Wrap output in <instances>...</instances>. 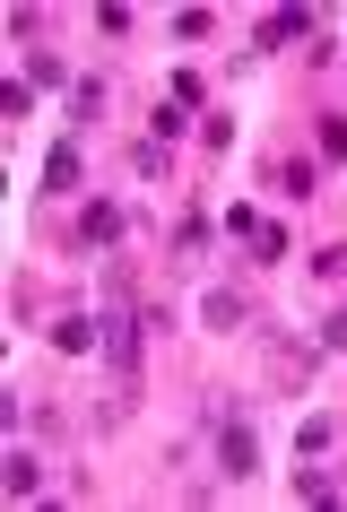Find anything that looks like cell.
<instances>
[{
    "mask_svg": "<svg viewBox=\"0 0 347 512\" xmlns=\"http://www.w3.org/2000/svg\"><path fill=\"white\" fill-rule=\"evenodd\" d=\"M53 348H61V356H96V348H105V322H87L79 304H70V313L53 322Z\"/></svg>",
    "mask_w": 347,
    "mask_h": 512,
    "instance_id": "obj_5",
    "label": "cell"
},
{
    "mask_svg": "<svg viewBox=\"0 0 347 512\" xmlns=\"http://www.w3.org/2000/svg\"><path fill=\"white\" fill-rule=\"evenodd\" d=\"M217 226H209V209H183V226H174V261H191L200 243H209Z\"/></svg>",
    "mask_w": 347,
    "mask_h": 512,
    "instance_id": "obj_15",
    "label": "cell"
},
{
    "mask_svg": "<svg viewBox=\"0 0 347 512\" xmlns=\"http://www.w3.org/2000/svg\"><path fill=\"white\" fill-rule=\"evenodd\" d=\"M0 478H9V495H35V486H44V460H35V452H9V460H0Z\"/></svg>",
    "mask_w": 347,
    "mask_h": 512,
    "instance_id": "obj_13",
    "label": "cell"
},
{
    "mask_svg": "<svg viewBox=\"0 0 347 512\" xmlns=\"http://www.w3.org/2000/svg\"><path fill=\"white\" fill-rule=\"evenodd\" d=\"M295 495H304V504H339V478H330V469H295Z\"/></svg>",
    "mask_w": 347,
    "mask_h": 512,
    "instance_id": "obj_17",
    "label": "cell"
},
{
    "mask_svg": "<svg viewBox=\"0 0 347 512\" xmlns=\"http://www.w3.org/2000/svg\"><path fill=\"white\" fill-rule=\"evenodd\" d=\"M131 174H139V183H165V148H157V139H139V148H131Z\"/></svg>",
    "mask_w": 347,
    "mask_h": 512,
    "instance_id": "obj_19",
    "label": "cell"
},
{
    "mask_svg": "<svg viewBox=\"0 0 347 512\" xmlns=\"http://www.w3.org/2000/svg\"><path fill=\"white\" fill-rule=\"evenodd\" d=\"M313 148L321 157H347V113H313Z\"/></svg>",
    "mask_w": 347,
    "mask_h": 512,
    "instance_id": "obj_16",
    "label": "cell"
},
{
    "mask_svg": "<svg viewBox=\"0 0 347 512\" xmlns=\"http://www.w3.org/2000/svg\"><path fill=\"white\" fill-rule=\"evenodd\" d=\"M243 252H252V261H261V270H278V261H287L295 243H287V226H278V217H261V235L243 243Z\"/></svg>",
    "mask_w": 347,
    "mask_h": 512,
    "instance_id": "obj_10",
    "label": "cell"
},
{
    "mask_svg": "<svg viewBox=\"0 0 347 512\" xmlns=\"http://www.w3.org/2000/svg\"><path fill=\"white\" fill-rule=\"evenodd\" d=\"M252 44H261V53H278V44H313V9H269Z\"/></svg>",
    "mask_w": 347,
    "mask_h": 512,
    "instance_id": "obj_4",
    "label": "cell"
},
{
    "mask_svg": "<svg viewBox=\"0 0 347 512\" xmlns=\"http://www.w3.org/2000/svg\"><path fill=\"white\" fill-rule=\"evenodd\" d=\"M321 348H330V356H347V313H330V322H321Z\"/></svg>",
    "mask_w": 347,
    "mask_h": 512,
    "instance_id": "obj_25",
    "label": "cell"
},
{
    "mask_svg": "<svg viewBox=\"0 0 347 512\" xmlns=\"http://www.w3.org/2000/svg\"><path fill=\"white\" fill-rule=\"evenodd\" d=\"M79 183H87V157H79V139H61L53 157H44V191H61V200H70Z\"/></svg>",
    "mask_w": 347,
    "mask_h": 512,
    "instance_id": "obj_7",
    "label": "cell"
},
{
    "mask_svg": "<svg viewBox=\"0 0 347 512\" xmlns=\"http://www.w3.org/2000/svg\"><path fill=\"white\" fill-rule=\"evenodd\" d=\"M200 139H209V157H226V148H235V122H226V113H209V122H200Z\"/></svg>",
    "mask_w": 347,
    "mask_h": 512,
    "instance_id": "obj_24",
    "label": "cell"
},
{
    "mask_svg": "<svg viewBox=\"0 0 347 512\" xmlns=\"http://www.w3.org/2000/svg\"><path fill=\"white\" fill-rule=\"evenodd\" d=\"M217 469L226 478H261V434L243 426V408H217Z\"/></svg>",
    "mask_w": 347,
    "mask_h": 512,
    "instance_id": "obj_1",
    "label": "cell"
},
{
    "mask_svg": "<svg viewBox=\"0 0 347 512\" xmlns=\"http://www.w3.org/2000/svg\"><path fill=\"white\" fill-rule=\"evenodd\" d=\"M165 96H174V105H183V113H200V105H209V79H200V70H191V61H183V70L165 79Z\"/></svg>",
    "mask_w": 347,
    "mask_h": 512,
    "instance_id": "obj_14",
    "label": "cell"
},
{
    "mask_svg": "<svg viewBox=\"0 0 347 512\" xmlns=\"http://www.w3.org/2000/svg\"><path fill=\"white\" fill-rule=\"evenodd\" d=\"M174 44H209V9H174Z\"/></svg>",
    "mask_w": 347,
    "mask_h": 512,
    "instance_id": "obj_20",
    "label": "cell"
},
{
    "mask_svg": "<svg viewBox=\"0 0 347 512\" xmlns=\"http://www.w3.org/2000/svg\"><path fill=\"white\" fill-rule=\"evenodd\" d=\"M122 226H131V209H122V200H87V209H79V243H87V252H113V243H122Z\"/></svg>",
    "mask_w": 347,
    "mask_h": 512,
    "instance_id": "obj_3",
    "label": "cell"
},
{
    "mask_svg": "<svg viewBox=\"0 0 347 512\" xmlns=\"http://www.w3.org/2000/svg\"><path fill=\"white\" fill-rule=\"evenodd\" d=\"M269 183L287 191V200H313L321 191V157H269Z\"/></svg>",
    "mask_w": 347,
    "mask_h": 512,
    "instance_id": "obj_6",
    "label": "cell"
},
{
    "mask_svg": "<svg viewBox=\"0 0 347 512\" xmlns=\"http://www.w3.org/2000/svg\"><path fill=\"white\" fill-rule=\"evenodd\" d=\"M0 113H9V122H27V113H35V87L9 79V87H0Z\"/></svg>",
    "mask_w": 347,
    "mask_h": 512,
    "instance_id": "obj_21",
    "label": "cell"
},
{
    "mask_svg": "<svg viewBox=\"0 0 347 512\" xmlns=\"http://www.w3.org/2000/svg\"><path fill=\"white\" fill-rule=\"evenodd\" d=\"M330 434H339V417H304V434H295V452H304V460H321V452H330Z\"/></svg>",
    "mask_w": 347,
    "mask_h": 512,
    "instance_id": "obj_18",
    "label": "cell"
},
{
    "mask_svg": "<svg viewBox=\"0 0 347 512\" xmlns=\"http://www.w3.org/2000/svg\"><path fill=\"white\" fill-rule=\"evenodd\" d=\"M105 356H113V374H139V313L122 278H113V304H105Z\"/></svg>",
    "mask_w": 347,
    "mask_h": 512,
    "instance_id": "obj_2",
    "label": "cell"
},
{
    "mask_svg": "<svg viewBox=\"0 0 347 512\" xmlns=\"http://www.w3.org/2000/svg\"><path fill=\"white\" fill-rule=\"evenodd\" d=\"M243 313H252V304H243L235 287H209V296H200V330H243Z\"/></svg>",
    "mask_w": 347,
    "mask_h": 512,
    "instance_id": "obj_8",
    "label": "cell"
},
{
    "mask_svg": "<svg viewBox=\"0 0 347 512\" xmlns=\"http://www.w3.org/2000/svg\"><path fill=\"white\" fill-rule=\"evenodd\" d=\"M183 131H200V113H183V105H174V96H165V105L148 113V139H157V148H174V139H183Z\"/></svg>",
    "mask_w": 347,
    "mask_h": 512,
    "instance_id": "obj_9",
    "label": "cell"
},
{
    "mask_svg": "<svg viewBox=\"0 0 347 512\" xmlns=\"http://www.w3.org/2000/svg\"><path fill=\"white\" fill-rule=\"evenodd\" d=\"M226 235L252 243V235H261V209H252V200H235V209H226Z\"/></svg>",
    "mask_w": 347,
    "mask_h": 512,
    "instance_id": "obj_22",
    "label": "cell"
},
{
    "mask_svg": "<svg viewBox=\"0 0 347 512\" xmlns=\"http://www.w3.org/2000/svg\"><path fill=\"white\" fill-rule=\"evenodd\" d=\"M27 87L44 96V87H79V79H70V61H61V53H27Z\"/></svg>",
    "mask_w": 347,
    "mask_h": 512,
    "instance_id": "obj_12",
    "label": "cell"
},
{
    "mask_svg": "<svg viewBox=\"0 0 347 512\" xmlns=\"http://www.w3.org/2000/svg\"><path fill=\"white\" fill-rule=\"evenodd\" d=\"M313 278H330V287H339V278H347V243H321V252H313Z\"/></svg>",
    "mask_w": 347,
    "mask_h": 512,
    "instance_id": "obj_23",
    "label": "cell"
},
{
    "mask_svg": "<svg viewBox=\"0 0 347 512\" xmlns=\"http://www.w3.org/2000/svg\"><path fill=\"white\" fill-rule=\"evenodd\" d=\"M87 122H105V79H79V87H70V131H87Z\"/></svg>",
    "mask_w": 347,
    "mask_h": 512,
    "instance_id": "obj_11",
    "label": "cell"
}]
</instances>
